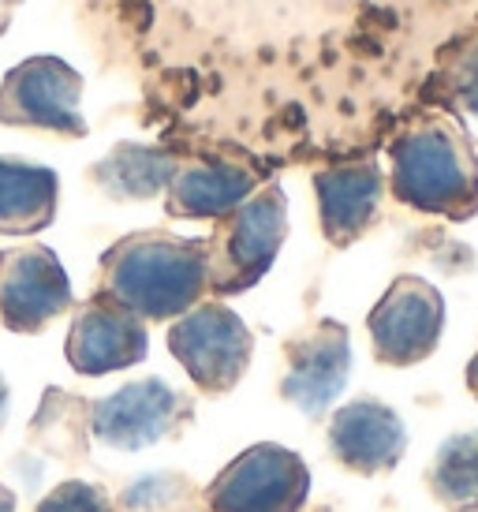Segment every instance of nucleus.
<instances>
[{"label": "nucleus", "instance_id": "f257e3e1", "mask_svg": "<svg viewBox=\"0 0 478 512\" xmlns=\"http://www.w3.org/2000/svg\"><path fill=\"white\" fill-rule=\"evenodd\" d=\"M210 281L202 243L169 236H131L105 258V288L116 307L135 318H180Z\"/></svg>", "mask_w": 478, "mask_h": 512}, {"label": "nucleus", "instance_id": "f03ea898", "mask_svg": "<svg viewBox=\"0 0 478 512\" xmlns=\"http://www.w3.org/2000/svg\"><path fill=\"white\" fill-rule=\"evenodd\" d=\"M393 195L422 214H475L478 157L471 143L445 120L400 135L393 143Z\"/></svg>", "mask_w": 478, "mask_h": 512}, {"label": "nucleus", "instance_id": "7ed1b4c3", "mask_svg": "<svg viewBox=\"0 0 478 512\" xmlns=\"http://www.w3.org/2000/svg\"><path fill=\"white\" fill-rule=\"evenodd\" d=\"M83 75L60 57H30L15 64L0 83V124L42 128L83 139L86 120L79 113Z\"/></svg>", "mask_w": 478, "mask_h": 512}, {"label": "nucleus", "instance_id": "20e7f679", "mask_svg": "<svg viewBox=\"0 0 478 512\" xmlns=\"http://www.w3.org/2000/svg\"><path fill=\"white\" fill-rule=\"evenodd\" d=\"M169 348L202 389L225 393L251 363V329L239 322L236 311L206 303L183 311L180 322L169 329Z\"/></svg>", "mask_w": 478, "mask_h": 512}, {"label": "nucleus", "instance_id": "39448f33", "mask_svg": "<svg viewBox=\"0 0 478 512\" xmlns=\"http://www.w3.org/2000/svg\"><path fill=\"white\" fill-rule=\"evenodd\" d=\"M217 512H299L307 501V468L281 445H254L213 483Z\"/></svg>", "mask_w": 478, "mask_h": 512}, {"label": "nucleus", "instance_id": "423d86ee", "mask_svg": "<svg viewBox=\"0 0 478 512\" xmlns=\"http://www.w3.org/2000/svg\"><path fill=\"white\" fill-rule=\"evenodd\" d=\"M284 232H288V202L281 187H266L262 195L247 199L225 232L217 270H210L213 285L221 292H243L258 285L281 251Z\"/></svg>", "mask_w": 478, "mask_h": 512}, {"label": "nucleus", "instance_id": "0eeeda50", "mask_svg": "<svg viewBox=\"0 0 478 512\" xmlns=\"http://www.w3.org/2000/svg\"><path fill=\"white\" fill-rule=\"evenodd\" d=\"M445 326V303L434 285L419 277H400L378 307L370 311V337L381 363L411 367L437 348Z\"/></svg>", "mask_w": 478, "mask_h": 512}, {"label": "nucleus", "instance_id": "6e6552de", "mask_svg": "<svg viewBox=\"0 0 478 512\" xmlns=\"http://www.w3.org/2000/svg\"><path fill=\"white\" fill-rule=\"evenodd\" d=\"M71 307L68 273L49 247H23L4 258L0 273V314L8 329L34 333Z\"/></svg>", "mask_w": 478, "mask_h": 512}, {"label": "nucleus", "instance_id": "1a4fd4ad", "mask_svg": "<svg viewBox=\"0 0 478 512\" xmlns=\"http://www.w3.org/2000/svg\"><path fill=\"white\" fill-rule=\"evenodd\" d=\"M348 370H352L348 329L340 326V322H318L310 333H303L292 344L281 393L284 400L296 404L299 412L322 415L344 393Z\"/></svg>", "mask_w": 478, "mask_h": 512}, {"label": "nucleus", "instance_id": "9d476101", "mask_svg": "<svg viewBox=\"0 0 478 512\" xmlns=\"http://www.w3.org/2000/svg\"><path fill=\"white\" fill-rule=\"evenodd\" d=\"M180 397L161 378L131 382L94 408V434L113 449H146L172 430Z\"/></svg>", "mask_w": 478, "mask_h": 512}, {"label": "nucleus", "instance_id": "9b49d317", "mask_svg": "<svg viewBox=\"0 0 478 512\" xmlns=\"http://www.w3.org/2000/svg\"><path fill=\"white\" fill-rule=\"evenodd\" d=\"M146 356V329L124 307L94 303L79 311L68 333V363L79 374H109L135 367Z\"/></svg>", "mask_w": 478, "mask_h": 512}, {"label": "nucleus", "instance_id": "f8f14e48", "mask_svg": "<svg viewBox=\"0 0 478 512\" xmlns=\"http://www.w3.org/2000/svg\"><path fill=\"white\" fill-rule=\"evenodd\" d=\"M329 445L340 464L355 471H381L400 460L408 434L393 408H385L378 400H355L333 415Z\"/></svg>", "mask_w": 478, "mask_h": 512}, {"label": "nucleus", "instance_id": "ddd939ff", "mask_svg": "<svg viewBox=\"0 0 478 512\" xmlns=\"http://www.w3.org/2000/svg\"><path fill=\"white\" fill-rule=\"evenodd\" d=\"M314 191H318L325 236L333 243H348L374 221L385 180H381L378 165H348V169L318 172Z\"/></svg>", "mask_w": 478, "mask_h": 512}, {"label": "nucleus", "instance_id": "4468645a", "mask_svg": "<svg viewBox=\"0 0 478 512\" xmlns=\"http://www.w3.org/2000/svg\"><path fill=\"white\" fill-rule=\"evenodd\" d=\"M258 176L243 165H191L169 180V210L176 217H225L254 195Z\"/></svg>", "mask_w": 478, "mask_h": 512}, {"label": "nucleus", "instance_id": "2eb2a0df", "mask_svg": "<svg viewBox=\"0 0 478 512\" xmlns=\"http://www.w3.org/2000/svg\"><path fill=\"white\" fill-rule=\"evenodd\" d=\"M57 214V172L0 157V232H38Z\"/></svg>", "mask_w": 478, "mask_h": 512}, {"label": "nucleus", "instance_id": "dca6fc26", "mask_svg": "<svg viewBox=\"0 0 478 512\" xmlns=\"http://www.w3.org/2000/svg\"><path fill=\"white\" fill-rule=\"evenodd\" d=\"M94 176L113 199H154L157 191H165L169 180L176 176V161L165 150H154V146L120 143L94 169Z\"/></svg>", "mask_w": 478, "mask_h": 512}, {"label": "nucleus", "instance_id": "f3484780", "mask_svg": "<svg viewBox=\"0 0 478 512\" xmlns=\"http://www.w3.org/2000/svg\"><path fill=\"white\" fill-rule=\"evenodd\" d=\"M434 486L449 501L478 498V434H460L441 445L434 464Z\"/></svg>", "mask_w": 478, "mask_h": 512}, {"label": "nucleus", "instance_id": "a211bd4d", "mask_svg": "<svg viewBox=\"0 0 478 512\" xmlns=\"http://www.w3.org/2000/svg\"><path fill=\"white\" fill-rule=\"evenodd\" d=\"M449 86H452V94H456V101L464 105L467 113L478 116V45L464 49L460 57H452Z\"/></svg>", "mask_w": 478, "mask_h": 512}, {"label": "nucleus", "instance_id": "6ab92c4d", "mask_svg": "<svg viewBox=\"0 0 478 512\" xmlns=\"http://www.w3.org/2000/svg\"><path fill=\"white\" fill-rule=\"evenodd\" d=\"M38 512H109V505H105V498H101L94 486L68 483L60 486L57 494H49Z\"/></svg>", "mask_w": 478, "mask_h": 512}, {"label": "nucleus", "instance_id": "aec40b11", "mask_svg": "<svg viewBox=\"0 0 478 512\" xmlns=\"http://www.w3.org/2000/svg\"><path fill=\"white\" fill-rule=\"evenodd\" d=\"M15 4H23V0H0V34H4V30H8V23H12Z\"/></svg>", "mask_w": 478, "mask_h": 512}, {"label": "nucleus", "instance_id": "412c9836", "mask_svg": "<svg viewBox=\"0 0 478 512\" xmlns=\"http://www.w3.org/2000/svg\"><path fill=\"white\" fill-rule=\"evenodd\" d=\"M467 389H471V393L478 397V356L471 359V367H467Z\"/></svg>", "mask_w": 478, "mask_h": 512}, {"label": "nucleus", "instance_id": "4be33fe9", "mask_svg": "<svg viewBox=\"0 0 478 512\" xmlns=\"http://www.w3.org/2000/svg\"><path fill=\"white\" fill-rule=\"evenodd\" d=\"M0 512H12V494L0 490Z\"/></svg>", "mask_w": 478, "mask_h": 512}]
</instances>
